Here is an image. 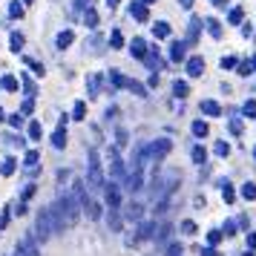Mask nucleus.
Segmentation results:
<instances>
[]
</instances>
